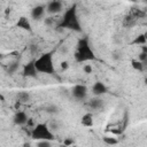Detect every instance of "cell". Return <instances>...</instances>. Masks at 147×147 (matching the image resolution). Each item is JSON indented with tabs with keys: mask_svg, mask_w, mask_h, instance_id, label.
Listing matches in <instances>:
<instances>
[{
	"mask_svg": "<svg viewBox=\"0 0 147 147\" xmlns=\"http://www.w3.org/2000/svg\"><path fill=\"white\" fill-rule=\"evenodd\" d=\"M59 28H62V29H70V30H74V31H77L79 32L82 29H80V23H79V20H78V16H77V7L76 5L71 6L69 9L65 10L61 22L59 23L57 25Z\"/></svg>",
	"mask_w": 147,
	"mask_h": 147,
	"instance_id": "1",
	"label": "cell"
},
{
	"mask_svg": "<svg viewBox=\"0 0 147 147\" xmlns=\"http://www.w3.org/2000/svg\"><path fill=\"white\" fill-rule=\"evenodd\" d=\"M75 59L77 62H86V61H91L95 59L94 52L92 51L87 38H82L78 41L77 51L75 53Z\"/></svg>",
	"mask_w": 147,
	"mask_h": 147,
	"instance_id": "2",
	"label": "cell"
},
{
	"mask_svg": "<svg viewBox=\"0 0 147 147\" xmlns=\"http://www.w3.org/2000/svg\"><path fill=\"white\" fill-rule=\"evenodd\" d=\"M34 64L39 72L52 75L55 72V68L53 64V56L52 53L41 54L37 60H34Z\"/></svg>",
	"mask_w": 147,
	"mask_h": 147,
	"instance_id": "3",
	"label": "cell"
},
{
	"mask_svg": "<svg viewBox=\"0 0 147 147\" xmlns=\"http://www.w3.org/2000/svg\"><path fill=\"white\" fill-rule=\"evenodd\" d=\"M31 138L34 140H53L54 139V134L51 131V127L47 124L40 123L37 124L31 132Z\"/></svg>",
	"mask_w": 147,
	"mask_h": 147,
	"instance_id": "4",
	"label": "cell"
},
{
	"mask_svg": "<svg viewBox=\"0 0 147 147\" xmlns=\"http://www.w3.org/2000/svg\"><path fill=\"white\" fill-rule=\"evenodd\" d=\"M72 95L74 98H76L77 100H84L87 95V88L85 85L82 84H77L74 86L72 88Z\"/></svg>",
	"mask_w": 147,
	"mask_h": 147,
	"instance_id": "5",
	"label": "cell"
},
{
	"mask_svg": "<svg viewBox=\"0 0 147 147\" xmlns=\"http://www.w3.org/2000/svg\"><path fill=\"white\" fill-rule=\"evenodd\" d=\"M38 72L39 71H38L37 67L34 64V61H31V62L24 64V67H23V76H25V77H32V78H34V77H37V74Z\"/></svg>",
	"mask_w": 147,
	"mask_h": 147,
	"instance_id": "6",
	"label": "cell"
},
{
	"mask_svg": "<svg viewBox=\"0 0 147 147\" xmlns=\"http://www.w3.org/2000/svg\"><path fill=\"white\" fill-rule=\"evenodd\" d=\"M46 10L49 13V14H57L62 10V2L60 0H52L47 7H46Z\"/></svg>",
	"mask_w": 147,
	"mask_h": 147,
	"instance_id": "7",
	"label": "cell"
},
{
	"mask_svg": "<svg viewBox=\"0 0 147 147\" xmlns=\"http://www.w3.org/2000/svg\"><path fill=\"white\" fill-rule=\"evenodd\" d=\"M107 92V87L105 86L103 83L101 82H96L94 83L93 87H92V93L95 95V96H101L102 94H105Z\"/></svg>",
	"mask_w": 147,
	"mask_h": 147,
	"instance_id": "8",
	"label": "cell"
},
{
	"mask_svg": "<svg viewBox=\"0 0 147 147\" xmlns=\"http://www.w3.org/2000/svg\"><path fill=\"white\" fill-rule=\"evenodd\" d=\"M28 121L29 118L24 111H17L14 116V123L17 125H24L25 123H28Z\"/></svg>",
	"mask_w": 147,
	"mask_h": 147,
	"instance_id": "9",
	"label": "cell"
},
{
	"mask_svg": "<svg viewBox=\"0 0 147 147\" xmlns=\"http://www.w3.org/2000/svg\"><path fill=\"white\" fill-rule=\"evenodd\" d=\"M16 25H17V28L23 29V30H26V31H31L32 30L31 29V23H30V21L25 16L20 17L18 21H17V23H16Z\"/></svg>",
	"mask_w": 147,
	"mask_h": 147,
	"instance_id": "10",
	"label": "cell"
},
{
	"mask_svg": "<svg viewBox=\"0 0 147 147\" xmlns=\"http://www.w3.org/2000/svg\"><path fill=\"white\" fill-rule=\"evenodd\" d=\"M45 7L44 6H36L32 10H31V16L33 20H40L44 14H45Z\"/></svg>",
	"mask_w": 147,
	"mask_h": 147,
	"instance_id": "11",
	"label": "cell"
},
{
	"mask_svg": "<svg viewBox=\"0 0 147 147\" xmlns=\"http://www.w3.org/2000/svg\"><path fill=\"white\" fill-rule=\"evenodd\" d=\"M80 123H82V125H84V126H86V127L92 126V125H93V123H94V122H93V116H92V114L87 113V114L83 115Z\"/></svg>",
	"mask_w": 147,
	"mask_h": 147,
	"instance_id": "12",
	"label": "cell"
},
{
	"mask_svg": "<svg viewBox=\"0 0 147 147\" xmlns=\"http://www.w3.org/2000/svg\"><path fill=\"white\" fill-rule=\"evenodd\" d=\"M88 105H90V107L92 109H100L103 106V100L101 98H99V96H95L88 102Z\"/></svg>",
	"mask_w": 147,
	"mask_h": 147,
	"instance_id": "13",
	"label": "cell"
},
{
	"mask_svg": "<svg viewBox=\"0 0 147 147\" xmlns=\"http://www.w3.org/2000/svg\"><path fill=\"white\" fill-rule=\"evenodd\" d=\"M16 99H17L20 102L25 103V102H28V101L30 100V94H29L28 92H18L17 95H16Z\"/></svg>",
	"mask_w": 147,
	"mask_h": 147,
	"instance_id": "14",
	"label": "cell"
},
{
	"mask_svg": "<svg viewBox=\"0 0 147 147\" xmlns=\"http://www.w3.org/2000/svg\"><path fill=\"white\" fill-rule=\"evenodd\" d=\"M18 67H20V62H18V61H14V62H11V63L7 67V72H8L9 75H13L14 72L17 71Z\"/></svg>",
	"mask_w": 147,
	"mask_h": 147,
	"instance_id": "15",
	"label": "cell"
},
{
	"mask_svg": "<svg viewBox=\"0 0 147 147\" xmlns=\"http://www.w3.org/2000/svg\"><path fill=\"white\" fill-rule=\"evenodd\" d=\"M131 65H132V68L134 70H138V71H142L144 67H145L142 61H140V60H132L131 61Z\"/></svg>",
	"mask_w": 147,
	"mask_h": 147,
	"instance_id": "16",
	"label": "cell"
},
{
	"mask_svg": "<svg viewBox=\"0 0 147 147\" xmlns=\"http://www.w3.org/2000/svg\"><path fill=\"white\" fill-rule=\"evenodd\" d=\"M146 42H147V39H146V37H145L144 33L138 34V36L134 38V40L132 41V44H134V45H145Z\"/></svg>",
	"mask_w": 147,
	"mask_h": 147,
	"instance_id": "17",
	"label": "cell"
},
{
	"mask_svg": "<svg viewBox=\"0 0 147 147\" xmlns=\"http://www.w3.org/2000/svg\"><path fill=\"white\" fill-rule=\"evenodd\" d=\"M102 140H103V142L107 144V145H117V144H118L117 139H115V138H110V137H103Z\"/></svg>",
	"mask_w": 147,
	"mask_h": 147,
	"instance_id": "18",
	"label": "cell"
},
{
	"mask_svg": "<svg viewBox=\"0 0 147 147\" xmlns=\"http://www.w3.org/2000/svg\"><path fill=\"white\" fill-rule=\"evenodd\" d=\"M38 147H49L51 146V140H39V142H37Z\"/></svg>",
	"mask_w": 147,
	"mask_h": 147,
	"instance_id": "19",
	"label": "cell"
},
{
	"mask_svg": "<svg viewBox=\"0 0 147 147\" xmlns=\"http://www.w3.org/2000/svg\"><path fill=\"white\" fill-rule=\"evenodd\" d=\"M139 60H140V61H145V60H147V52L142 51V52L140 53V55H139Z\"/></svg>",
	"mask_w": 147,
	"mask_h": 147,
	"instance_id": "20",
	"label": "cell"
},
{
	"mask_svg": "<svg viewBox=\"0 0 147 147\" xmlns=\"http://www.w3.org/2000/svg\"><path fill=\"white\" fill-rule=\"evenodd\" d=\"M84 71L86 72V74H91L92 72V67L90 65V64H86V65H84Z\"/></svg>",
	"mask_w": 147,
	"mask_h": 147,
	"instance_id": "21",
	"label": "cell"
},
{
	"mask_svg": "<svg viewBox=\"0 0 147 147\" xmlns=\"http://www.w3.org/2000/svg\"><path fill=\"white\" fill-rule=\"evenodd\" d=\"M53 23H54L53 17H47V18L45 20V24H46V25H52Z\"/></svg>",
	"mask_w": 147,
	"mask_h": 147,
	"instance_id": "22",
	"label": "cell"
},
{
	"mask_svg": "<svg viewBox=\"0 0 147 147\" xmlns=\"http://www.w3.org/2000/svg\"><path fill=\"white\" fill-rule=\"evenodd\" d=\"M74 144V140H71V139H65L64 140V145L65 146H69V145H72Z\"/></svg>",
	"mask_w": 147,
	"mask_h": 147,
	"instance_id": "23",
	"label": "cell"
},
{
	"mask_svg": "<svg viewBox=\"0 0 147 147\" xmlns=\"http://www.w3.org/2000/svg\"><path fill=\"white\" fill-rule=\"evenodd\" d=\"M68 67H69V65H68V62H65V61H64V62H62V63H61V68H62V69H67Z\"/></svg>",
	"mask_w": 147,
	"mask_h": 147,
	"instance_id": "24",
	"label": "cell"
},
{
	"mask_svg": "<svg viewBox=\"0 0 147 147\" xmlns=\"http://www.w3.org/2000/svg\"><path fill=\"white\" fill-rule=\"evenodd\" d=\"M144 34H145V37H146V39H147V31H146V32H145Z\"/></svg>",
	"mask_w": 147,
	"mask_h": 147,
	"instance_id": "25",
	"label": "cell"
},
{
	"mask_svg": "<svg viewBox=\"0 0 147 147\" xmlns=\"http://www.w3.org/2000/svg\"><path fill=\"white\" fill-rule=\"evenodd\" d=\"M129 1H136V0H129Z\"/></svg>",
	"mask_w": 147,
	"mask_h": 147,
	"instance_id": "26",
	"label": "cell"
}]
</instances>
